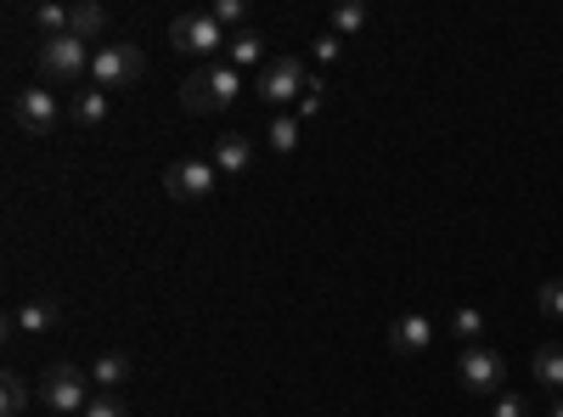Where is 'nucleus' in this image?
Masks as SVG:
<instances>
[{
	"instance_id": "10",
	"label": "nucleus",
	"mask_w": 563,
	"mask_h": 417,
	"mask_svg": "<svg viewBox=\"0 0 563 417\" xmlns=\"http://www.w3.org/2000/svg\"><path fill=\"white\" fill-rule=\"evenodd\" d=\"M434 344V321L429 316H395V328H389V350L395 355H422Z\"/></svg>"
},
{
	"instance_id": "1",
	"label": "nucleus",
	"mask_w": 563,
	"mask_h": 417,
	"mask_svg": "<svg viewBox=\"0 0 563 417\" xmlns=\"http://www.w3.org/2000/svg\"><path fill=\"white\" fill-rule=\"evenodd\" d=\"M238 90H243V74H238V68H231V63H209V68H198V74H186L180 108H186V113H220V108L238 102Z\"/></svg>"
},
{
	"instance_id": "18",
	"label": "nucleus",
	"mask_w": 563,
	"mask_h": 417,
	"mask_svg": "<svg viewBox=\"0 0 563 417\" xmlns=\"http://www.w3.org/2000/svg\"><path fill=\"white\" fill-rule=\"evenodd\" d=\"M260 45H265V40H260L254 29L231 34V45H225V63H231V68H254V63H260Z\"/></svg>"
},
{
	"instance_id": "14",
	"label": "nucleus",
	"mask_w": 563,
	"mask_h": 417,
	"mask_svg": "<svg viewBox=\"0 0 563 417\" xmlns=\"http://www.w3.org/2000/svg\"><path fill=\"white\" fill-rule=\"evenodd\" d=\"M530 373H536V384L563 389V350H558V344H541V350H536V361H530Z\"/></svg>"
},
{
	"instance_id": "19",
	"label": "nucleus",
	"mask_w": 563,
	"mask_h": 417,
	"mask_svg": "<svg viewBox=\"0 0 563 417\" xmlns=\"http://www.w3.org/2000/svg\"><path fill=\"white\" fill-rule=\"evenodd\" d=\"M0 400H7V406H0V411H7V417L29 411V384H23L18 373H7V378H0Z\"/></svg>"
},
{
	"instance_id": "12",
	"label": "nucleus",
	"mask_w": 563,
	"mask_h": 417,
	"mask_svg": "<svg viewBox=\"0 0 563 417\" xmlns=\"http://www.w3.org/2000/svg\"><path fill=\"white\" fill-rule=\"evenodd\" d=\"M249 158H254L249 135H220V142H214V169H220V175H243Z\"/></svg>"
},
{
	"instance_id": "6",
	"label": "nucleus",
	"mask_w": 563,
	"mask_h": 417,
	"mask_svg": "<svg viewBox=\"0 0 563 417\" xmlns=\"http://www.w3.org/2000/svg\"><path fill=\"white\" fill-rule=\"evenodd\" d=\"M456 378H462V389H474V395H501L507 361H501V350H490V344H467V350L456 355Z\"/></svg>"
},
{
	"instance_id": "27",
	"label": "nucleus",
	"mask_w": 563,
	"mask_h": 417,
	"mask_svg": "<svg viewBox=\"0 0 563 417\" xmlns=\"http://www.w3.org/2000/svg\"><path fill=\"white\" fill-rule=\"evenodd\" d=\"M547 417H563V395H558V400H552V411H547Z\"/></svg>"
},
{
	"instance_id": "15",
	"label": "nucleus",
	"mask_w": 563,
	"mask_h": 417,
	"mask_svg": "<svg viewBox=\"0 0 563 417\" xmlns=\"http://www.w3.org/2000/svg\"><path fill=\"white\" fill-rule=\"evenodd\" d=\"M90 378H97L102 389H119V384L130 378V355H119V350L97 355V361H90Z\"/></svg>"
},
{
	"instance_id": "17",
	"label": "nucleus",
	"mask_w": 563,
	"mask_h": 417,
	"mask_svg": "<svg viewBox=\"0 0 563 417\" xmlns=\"http://www.w3.org/2000/svg\"><path fill=\"white\" fill-rule=\"evenodd\" d=\"M265 142H271V153H294L299 147V113H276L271 130H265Z\"/></svg>"
},
{
	"instance_id": "21",
	"label": "nucleus",
	"mask_w": 563,
	"mask_h": 417,
	"mask_svg": "<svg viewBox=\"0 0 563 417\" xmlns=\"http://www.w3.org/2000/svg\"><path fill=\"white\" fill-rule=\"evenodd\" d=\"M366 29V7H361V0H350V7H339L333 12V34L344 40V34H361Z\"/></svg>"
},
{
	"instance_id": "2",
	"label": "nucleus",
	"mask_w": 563,
	"mask_h": 417,
	"mask_svg": "<svg viewBox=\"0 0 563 417\" xmlns=\"http://www.w3.org/2000/svg\"><path fill=\"white\" fill-rule=\"evenodd\" d=\"M90 57H97V52H85V40H74V34L40 40V52H34L40 79H52V85H79V79L90 74Z\"/></svg>"
},
{
	"instance_id": "7",
	"label": "nucleus",
	"mask_w": 563,
	"mask_h": 417,
	"mask_svg": "<svg viewBox=\"0 0 563 417\" xmlns=\"http://www.w3.org/2000/svg\"><path fill=\"white\" fill-rule=\"evenodd\" d=\"M305 90H310V74L299 57H271L260 68V97L271 108H288V102H305Z\"/></svg>"
},
{
	"instance_id": "4",
	"label": "nucleus",
	"mask_w": 563,
	"mask_h": 417,
	"mask_svg": "<svg viewBox=\"0 0 563 417\" xmlns=\"http://www.w3.org/2000/svg\"><path fill=\"white\" fill-rule=\"evenodd\" d=\"M169 45L175 52H186V57H214L220 63V52H225V29L214 23V12H180L175 23H169Z\"/></svg>"
},
{
	"instance_id": "5",
	"label": "nucleus",
	"mask_w": 563,
	"mask_h": 417,
	"mask_svg": "<svg viewBox=\"0 0 563 417\" xmlns=\"http://www.w3.org/2000/svg\"><path fill=\"white\" fill-rule=\"evenodd\" d=\"M147 74V57H141V45H102L97 57H90V85L97 90H124Z\"/></svg>"
},
{
	"instance_id": "3",
	"label": "nucleus",
	"mask_w": 563,
	"mask_h": 417,
	"mask_svg": "<svg viewBox=\"0 0 563 417\" xmlns=\"http://www.w3.org/2000/svg\"><path fill=\"white\" fill-rule=\"evenodd\" d=\"M90 384H97V378L79 373L74 361H52L40 373V400L52 406V411H85L90 406Z\"/></svg>"
},
{
	"instance_id": "22",
	"label": "nucleus",
	"mask_w": 563,
	"mask_h": 417,
	"mask_svg": "<svg viewBox=\"0 0 563 417\" xmlns=\"http://www.w3.org/2000/svg\"><path fill=\"white\" fill-rule=\"evenodd\" d=\"M310 57H316V63H339V57H344V40H339L333 29L316 34V40H310Z\"/></svg>"
},
{
	"instance_id": "8",
	"label": "nucleus",
	"mask_w": 563,
	"mask_h": 417,
	"mask_svg": "<svg viewBox=\"0 0 563 417\" xmlns=\"http://www.w3.org/2000/svg\"><path fill=\"white\" fill-rule=\"evenodd\" d=\"M57 119H63V108H57V97L45 85H29V90H18V97H12V124L23 135H52Z\"/></svg>"
},
{
	"instance_id": "9",
	"label": "nucleus",
	"mask_w": 563,
	"mask_h": 417,
	"mask_svg": "<svg viewBox=\"0 0 563 417\" xmlns=\"http://www.w3.org/2000/svg\"><path fill=\"white\" fill-rule=\"evenodd\" d=\"M214 164L209 158H175L169 169H164V193L175 198V204H198V198H209L214 193Z\"/></svg>"
},
{
	"instance_id": "16",
	"label": "nucleus",
	"mask_w": 563,
	"mask_h": 417,
	"mask_svg": "<svg viewBox=\"0 0 563 417\" xmlns=\"http://www.w3.org/2000/svg\"><path fill=\"white\" fill-rule=\"evenodd\" d=\"M102 29H108V12L97 7V0H79V7H74V40H85V45H90Z\"/></svg>"
},
{
	"instance_id": "11",
	"label": "nucleus",
	"mask_w": 563,
	"mask_h": 417,
	"mask_svg": "<svg viewBox=\"0 0 563 417\" xmlns=\"http://www.w3.org/2000/svg\"><path fill=\"white\" fill-rule=\"evenodd\" d=\"M12 339H40V333H52L57 328V305L52 299H34V305H23V310H12Z\"/></svg>"
},
{
	"instance_id": "13",
	"label": "nucleus",
	"mask_w": 563,
	"mask_h": 417,
	"mask_svg": "<svg viewBox=\"0 0 563 417\" xmlns=\"http://www.w3.org/2000/svg\"><path fill=\"white\" fill-rule=\"evenodd\" d=\"M74 124L79 130H102L108 124V90H97V85L79 90V97H74Z\"/></svg>"
},
{
	"instance_id": "24",
	"label": "nucleus",
	"mask_w": 563,
	"mask_h": 417,
	"mask_svg": "<svg viewBox=\"0 0 563 417\" xmlns=\"http://www.w3.org/2000/svg\"><path fill=\"white\" fill-rule=\"evenodd\" d=\"M243 18H249L243 0H214V23L220 29H243Z\"/></svg>"
},
{
	"instance_id": "23",
	"label": "nucleus",
	"mask_w": 563,
	"mask_h": 417,
	"mask_svg": "<svg viewBox=\"0 0 563 417\" xmlns=\"http://www.w3.org/2000/svg\"><path fill=\"white\" fill-rule=\"evenodd\" d=\"M79 417H124V400H119L113 389H102V395H90V406H85Z\"/></svg>"
},
{
	"instance_id": "25",
	"label": "nucleus",
	"mask_w": 563,
	"mask_h": 417,
	"mask_svg": "<svg viewBox=\"0 0 563 417\" xmlns=\"http://www.w3.org/2000/svg\"><path fill=\"white\" fill-rule=\"evenodd\" d=\"M536 299H541V310H547V316H558V321H563V283H541V294H536Z\"/></svg>"
},
{
	"instance_id": "26",
	"label": "nucleus",
	"mask_w": 563,
	"mask_h": 417,
	"mask_svg": "<svg viewBox=\"0 0 563 417\" xmlns=\"http://www.w3.org/2000/svg\"><path fill=\"white\" fill-rule=\"evenodd\" d=\"M490 411H496V417H530L519 395H496V406H490Z\"/></svg>"
},
{
	"instance_id": "20",
	"label": "nucleus",
	"mask_w": 563,
	"mask_h": 417,
	"mask_svg": "<svg viewBox=\"0 0 563 417\" xmlns=\"http://www.w3.org/2000/svg\"><path fill=\"white\" fill-rule=\"evenodd\" d=\"M451 333H456V339H467V344H474V339L485 333V316H479L474 305H462V310L451 316Z\"/></svg>"
}]
</instances>
